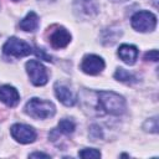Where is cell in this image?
<instances>
[{
  "mask_svg": "<svg viewBox=\"0 0 159 159\" xmlns=\"http://www.w3.org/2000/svg\"><path fill=\"white\" fill-rule=\"evenodd\" d=\"M98 104L99 107L109 114L119 116L125 111V101L122 96L113 91H99L98 93Z\"/></svg>",
  "mask_w": 159,
  "mask_h": 159,
  "instance_id": "1",
  "label": "cell"
},
{
  "mask_svg": "<svg viewBox=\"0 0 159 159\" xmlns=\"http://www.w3.org/2000/svg\"><path fill=\"white\" fill-rule=\"evenodd\" d=\"M25 112L35 119H46L55 114L56 108L53 103L50 101H43L40 98H31L25 106Z\"/></svg>",
  "mask_w": 159,
  "mask_h": 159,
  "instance_id": "2",
  "label": "cell"
},
{
  "mask_svg": "<svg viewBox=\"0 0 159 159\" xmlns=\"http://www.w3.org/2000/svg\"><path fill=\"white\" fill-rule=\"evenodd\" d=\"M132 27L139 32H148L153 31L157 26V16L150 11H138L130 19Z\"/></svg>",
  "mask_w": 159,
  "mask_h": 159,
  "instance_id": "3",
  "label": "cell"
},
{
  "mask_svg": "<svg viewBox=\"0 0 159 159\" xmlns=\"http://www.w3.org/2000/svg\"><path fill=\"white\" fill-rule=\"evenodd\" d=\"M2 52L6 56L20 58V57H25V56L32 53V47L24 40H20L17 37H10L4 43Z\"/></svg>",
  "mask_w": 159,
  "mask_h": 159,
  "instance_id": "4",
  "label": "cell"
},
{
  "mask_svg": "<svg viewBox=\"0 0 159 159\" xmlns=\"http://www.w3.org/2000/svg\"><path fill=\"white\" fill-rule=\"evenodd\" d=\"M26 72L35 86H43L48 81V75L45 66L37 60H30L26 62Z\"/></svg>",
  "mask_w": 159,
  "mask_h": 159,
  "instance_id": "5",
  "label": "cell"
},
{
  "mask_svg": "<svg viewBox=\"0 0 159 159\" xmlns=\"http://www.w3.org/2000/svg\"><path fill=\"white\" fill-rule=\"evenodd\" d=\"M10 133H11V137L21 144L32 143V142H35V139L37 137L36 130L32 127L26 125V124H20V123L14 124L10 128Z\"/></svg>",
  "mask_w": 159,
  "mask_h": 159,
  "instance_id": "6",
  "label": "cell"
},
{
  "mask_svg": "<svg viewBox=\"0 0 159 159\" xmlns=\"http://www.w3.org/2000/svg\"><path fill=\"white\" fill-rule=\"evenodd\" d=\"M50 30V29H48ZM71 41V34L62 26H53L48 34V42L53 48H63Z\"/></svg>",
  "mask_w": 159,
  "mask_h": 159,
  "instance_id": "7",
  "label": "cell"
},
{
  "mask_svg": "<svg viewBox=\"0 0 159 159\" xmlns=\"http://www.w3.org/2000/svg\"><path fill=\"white\" fill-rule=\"evenodd\" d=\"M104 61L97 55H86L81 62V70L91 76L98 75L104 70Z\"/></svg>",
  "mask_w": 159,
  "mask_h": 159,
  "instance_id": "8",
  "label": "cell"
},
{
  "mask_svg": "<svg viewBox=\"0 0 159 159\" xmlns=\"http://www.w3.org/2000/svg\"><path fill=\"white\" fill-rule=\"evenodd\" d=\"M73 11L78 17H92L98 14V5L94 0H75Z\"/></svg>",
  "mask_w": 159,
  "mask_h": 159,
  "instance_id": "9",
  "label": "cell"
},
{
  "mask_svg": "<svg viewBox=\"0 0 159 159\" xmlns=\"http://www.w3.org/2000/svg\"><path fill=\"white\" fill-rule=\"evenodd\" d=\"M55 94H56L57 99L61 103H63L65 106H67V107H72L77 102L76 94L67 86H65V84H62L60 82L55 83Z\"/></svg>",
  "mask_w": 159,
  "mask_h": 159,
  "instance_id": "10",
  "label": "cell"
},
{
  "mask_svg": "<svg viewBox=\"0 0 159 159\" xmlns=\"http://www.w3.org/2000/svg\"><path fill=\"white\" fill-rule=\"evenodd\" d=\"M0 101L7 107H15L20 102V94L15 87L5 84L0 87Z\"/></svg>",
  "mask_w": 159,
  "mask_h": 159,
  "instance_id": "11",
  "label": "cell"
},
{
  "mask_svg": "<svg viewBox=\"0 0 159 159\" xmlns=\"http://www.w3.org/2000/svg\"><path fill=\"white\" fill-rule=\"evenodd\" d=\"M118 56L124 63L133 65L138 58V48L133 45L123 43L118 48Z\"/></svg>",
  "mask_w": 159,
  "mask_h": 159,
  "instance_id": "12",
  "label": "cell"
},
{
  "mask_svg": "<svg viewBox=\"0 0 159 159\" xmlns=\"http://www.w3.org/2000/svg\"><path fill=\"white\" fill-rule=\"evenodd\" d=\"M20 29L24 30V31H27V32H31V31H35L37 27H39V16L35 11H30L19 24Z\"/></svg>",
  "mask_w": 159,
  "mask_h": 159,
  "instance_id": "13",
  "label": "cell"
},
{
  "mask_svg": "<svg viewBox=\"0 0 159 159\" xmlns=\"http://www.w3.org/2000/svg\"><path fill=\"white\" fill-rule=\"evenodd\" d=\"M114 78L117 81H120V82H125V83H133L135 82V77L129 73L128 71H125L124 68H117V71L114 72Z\"/></svg>",
  "mask_w": 159,
  "mask_h": 159,
  "instance_id": "14",
  "label": "cell"
},
{
  "mask_svg": "<svg viewBox=\"0 0 159 159\" xmlns=\"http://www.w3.org/2000/svg\"><path fill=\"white\" fill-rule=\"evenodd\" d=\"M75 128H76V125H75V123L72 120L62 119V120H60V123H58V125H57V128L55 130L57 133H61V134H70V133H72L75 130Z\"/></svg>",
  "mask_w": 159,
  "mask_h": 159,
  "instance_id": "15",
  "label": "cell"
},
{
  "mask_svg": "<svg viewBox=\"0 0 159 159\" xmlns=\"http://www.w3.org/2000/svg\"><path fill=\"white\" fill-rule=\"evenodd\" d=\"M78 155L81 158H84V159H88V158H99L101 157V152L97 150V149H93V148H86V149H82L78 152Z\"/></svg>",
  "mask_w": 159,
  "mask_h": 159,
  "instance_id": "16",
  "label": "cell"
},
{
  "mask_svg": "<svg viewBox=\"0 0 159 159\" xmlns=\"http://www.w3.org/2000/svg\"><path fill=\"white\" fill-rule=\"evenodd\" d=\"M143 129L147 130V132H150V133H157L158 132V119H157V117L148 119L143 124Z\"/></svg>",
  "mask_w": 159,
  "mask_h": 159,
  "instance_id": "17",
  "label": "cell"
},
{
  "mask_svg": "<svg viewBox=\"0 0 159 159\" xmlns=\"http://www.w3.org/2000/svg\"><path fill=\"white\" fill-rule=\"evenodd\" d=\"M144 60H150V61H154V62H157L158 61V51L157 50H150L149 52H147L145 55H144Z\"/></svg>",
  "mask_w": 159,
  "mask_h": 159,
  "instance_id": "18",
  "label": "cell"
},
{
  "mask_svg": "<svg viewBox=\"0 0 159 159\" xmlns=\"http://www.w3.org/2000/svg\"><path fill=\"white\" fill-rule=\"evenodd\" d=\"M30 158H50L48 154H45V153H40V152H35V153H31L29 155Z\"/></svg>",
  "mask_w": 159,
  "mask_h": 159,
  "instance_id": "19",
  "label": "cell"
},
{
  "mask_svg": "<svg viewBox=\"0 0 159 159\" xmlns=\"http://www.w3.org/2000/svg\"><path fill=\"white\" fill-rule=\"evenodd\" d=\"M12 1H19V0H12Z\"/></svg>",
  "mask_w": 159,
  "mask_h": 159,
  "instance_id": "20",
  "label": "cell"
}]
</instances>
